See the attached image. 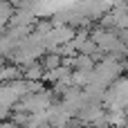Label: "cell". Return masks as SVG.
<instances>
[{"mask_svg":"<svg viewBox=\"0 0 128 128\" xmlns=\"http://www.w3.org/2000/svg\"><path fill=\"white\" fill-rule=\"evenodd\" d=\"M58 63H61V56H50V58L45 61L47 68H54V65H58Z\"/></svg>","mask_w":128,"mask_h":128,"instance_id":"1","label":"cell"}]
</instances>
